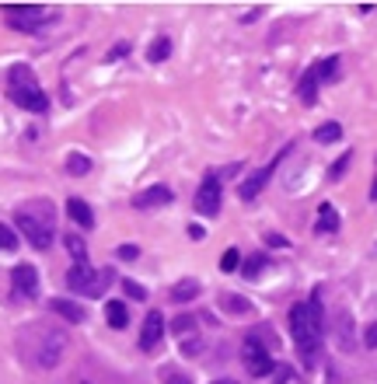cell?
<instances>
[{
  "mask_svg": "<svg viewBox=\"0 0 377 384\" xmlns=\"http://www.w3.org/2000/svg\"><path fill=\"white\" fill-rule=\"evenodd\" d=\"M84 384H88V381H84Z\"/></svg>",
  "mask_w": 377,
  "mask_h": 384,
  "instance_id": "60d3db41",
  "label": "cell"
},
{
  "mask_svg": "<svg viewBox=\"0 0 377 384\" xmlns=\"http://www.w3.org/2000/svg\"><path fill=\"white\" fill-rule=\"evenodd\" d=\"M115 273L112 269H91V266H74L66 273V286L81 297H102L108 286H112Z\"/></svg>",
  "mask_w": 377,
  "mask_h": 384,
  "instance_id": "5b68a950",
  "label": "cell"
},
{
  "mask_svg": "<svg viewBox=\"0 0 377 384\" xmlns=\"http://www.w3.org/2000/svg\"><path fill=\"white\" fill-rule=\"evenodd\" d=\"M272 374H276V378H279V384H283V381H290V367H276V371H272Z\"/></svg>",
  "mask_w": 377,
  "mask_h": 384,
  "instance_id": "74e56055",
  "label": "cell"
},
{
  "mask_svg": "<svg viewBox=\"0 0 377 384\" xmlns=\"http://www.w3.org/2000/svg\"><path fill=\"white\" fill-rule=\"evenodd\" d=\"M349 161H353V151H346L335 165L328 168V178H332V182H335V178H342V175H346V168H349Z\"/></svg>",
  "mask_w": 377,
  "mask_h": 384,
  "instance_id": "f546056e",
  "label": "cell"
},
{
  "mask_svg": "<svg viewBox=\"0 0 377 384\" xmlns=\"http://www.w3.org/2000/svg\"><path fill=\"white\" fill-rule=\"evenodd\" d=\"M14 223L28 238L32 248H50V241L56 234V203L35 196V199H28V203H21L14 210Z\"/></svg>",
  "mask_w": 377,
  "mask_h": 384,
  "instance_id": "3957f363",
  "label": "cell"
},
{
  "mask_svg": "<svg viewBox=\"0 0 377 384\" xmlns=\"http://www.w3.org/2000/svg\"><path fill=\"white\" fill-rule=\"evenodd\" d=\"M266 241H269L272 248H286V245H290V241H286V238H283V234H269V238H266Z\"/></svg>",
  "mask_w": 377,
  "mask_h": 384,
  "instance_id": "8d00e7d4",
  "label": "cell"
},
{
  "mask_svg": "<svg viewBox=\"0 0 377 384\" xmlns=\"http://www.w3.org/2000/svg\"><path fill=\"white\" fill-rule=\"evenodd\" d=\"M339 140H342V126H339V122H322V126L315 129V144H325V147H328V144H339Z\"/></svg>",
  "mask_w": 377,
  "mask_h": 384,
  "instance_id": "7402d4cb",
  "label": "cell"
},
{
  "mask_svg": "<svg viewBox=\"0 0 377 384\" xmlns=\"http://www.w3.org/2000/svg\"><path fill=\"white\" fill-rule=\"evenodd\" d=\"M371 199H377V161H374V182H371Z\"/></svg>",
  "mask_w": 377,
  "mask_h": 384,
  "instance_id": "f35d334b",
  "label": "cell"
},
{
  "mask_svg": "<svg viewBox=\"0 0 377 384\" xmlns=\"http://www.w3.org/2000/svg\"><path fill=\"white\" fill-rule=\"evenodd\" d=\"M168 56H171V39H168V35H158V39L151 42V50H147V59H151V63H164Z\"/></svg>",
  "mask_w": 377,
  "mask_h": 384,
  "instance_id": "603a6c76",
  "label": "cell"
},
{
  "mask_svg": "<svg viewBox=\"0 0 377 384\" xmlns=\"http://www.w3.org/2000/svg\"><path fill=\"white\" fill-rule=\"evenodd\" d=\"M14 248H18V234L7 223H0V252H14Z\"/></svg>",
  "mask_w": 377,
  "mask_h": 384,
  "instance_id": "83f0119b",
  "label": "cell"
},
{
  "mask_svg": "<svg viewBox=\"0 0 377 384\" xmlns=\"http://www.w3.org/2000/svg\"><path fill=\"white\" fill-rule=\"evenodd\" d=\"M168 203H175V189H168V185H147L144 192L133 196V210H158Z\"/></svg>",
  "mask_w": 377,
  "mask_h": 384,
  "instance_id": "8fae6325",
  "label": "cell"
},
{
  "mask_svg": "<svg viewBox=\"0 0 377 384\" xmlns=\"http://www.w3.org/2000/svg\"><path fill=\"white\" fill-rule=\"evenodd\" d=\"M339 66H342V59H339V56H325L322 63H315L311 70H315L318 84H332V81L339 77Z\"/></svg>",
  "mask_w": 377,
  "mask_h": 384,
  "instance_id": "e0dca14e",
  "label": "cell"
},
{
  "mask_svg": "<svg viewBox=\"0 0 377 384\" xmlns=\"http://www.w3.org/2000/svg\"><path fill=\"white\" fill-rule=\"evenodd\" d=\"M0 11L7 14V25L18 28V32H35V28L53 21V11H46L39 4H4Z\"/></svg>",
  "mask_w": 377,
  "mask_h": 384,
  "instance_id": "8992f818",
  "label": "cell"
},
{
  "mask_svg": "<svg viewBox=\"0 0 377 384\" xmlns=\"http://www.w3.org/2000/svg\"><path fill=\"white\" fill-rule=\"evenodd\" d=\"M220 308L231 311V315H245V311H252V304H248L245 297H238V293H224V297H220Z\"/></svg>",
  "mask_w": 377,
  "mask_h": 384,
  "instance_id": "d4e9b609",
  "label": "cell"
},
{
  "mask_svg": "<svg viewBox=\"0 0 377 384\" xmlns=\"http://www.w3.org/2000/svg\"><path fill=\"white\" fill-rule=\"evenodd\" d=\"M50 311L59 315L63 322H70V325H81V322L88 318V315H84V308H81V304H74V301H66V297H53V301H50Z\"/></svg>",
  "mask_w": 377,
  "mask_h": 384,
  "instance_id": "4fadbf2b",
  "label": "cell"
},
{
  "mask_svg": "<svg viewBox=\"0 0 377 384\" xmlns=\"http://www.w3.org/2000/svg\"><path fill=\"white\" fill-rule=\"evenodd\" d=\"M297 95H301V102H304V105H315V102H318V77H315V70H308V74L301 77Z\"/></svg>",
  "mask_w": 377,
  "mask_h": 384,
  "instance_id": "ac0fdd59",
  "label": "cell"
},
{
  "mask_svg": "<svg viewBox=\"0 0 377 384\" xmlns=\"http://www.w3.org/2000/svg\"><path fill=\"white\" fill-rule=\"evenodd\" d=\"M7 98L18 105V109H28V112H46L50 109V98L46 91L39 88L35 74L28 63H14L7 70Z\"/></svg>",
  "mask_w": 377,
  "mask_h": 384,
  "instance_id": "277c9868",
  "label": "cell"
},
{
  "mask_svg": "<svg viewBox=\"0 0 377 384\" xmlns=\"http://www.w3.org/2000/svg\"><path fill=\"white\" fill-rule=\"evenodd\" d=\"M364 346H367V349H377V322L374 325H367V332H364Z\"/></svg>",
  "mask_w": 377,
  "mask_h": 384,
  "instance_id": "d6a6232c",
  "label": "cell"
},
{
  "mask_svg": "<svg viewBox=\"0 0 377 384\" xmlns=\"http://www.w3.org/2000/svg\"><path fill=\"white\" fill-rule=\"evenodd\" d=\"M66 214H70V220H74L77 227H84V231L95 227V214H91V206H88L84 199H77V196L66 199Z\"/></svg>",
  "mask_w": 377,
  "mask_h": 384,
  "instance_id": "5bb4252c",
  "label": "cell"
},
{
  "mask_svg": "<svg viewBox=\"0 0 377 384\" xmlns=\"http://www.w3.org/2000/svg\"><path fill=\"white\" fill-rule=\"evenodd\" d=\"M322 329H325V315H322V301H301L290 308V335L301 349V360L308 367L318 363V349H322Z\"/></svg>",
  "mask_w": 377,
  "mask_h": 384,
  "instance_id": "6da1fadb",
  "label": "cell"
},
{
  "mask_svg": "<svg viewBox=\"0 0 377 384\" xmlns=\"http://www.w3.org/2000/svg\"><path fill=\"white\" fill-rule=\"evenodd\" d=\"M189 238H192V241H203V238H207V231H203L199 223H189Z\"/></svg>",
  "mask_w": 377,
  "mask_h": 384,
  "instance_id": "d590c367",
  "label": "cell"
},
{
  "mask_svg": "<svg viewBox=\"0 0 377 384\" xmlns=\"http://www.w3.org/2000/svg\"><path fill=\"white\" fill-rule=\"evenodd\" d=\"M88 171H91V158H88V154H81V151L66 154V175H74V178H84Z\"/></svg>",
  "mask_w": 377,
  "mask_h": 384,
  "instance_id": "44dd1931",
  "label": "cell"
},
{
  "mask_svg": "<svg viewBox=\"0 0 377 384\" xmlns=\"http://www.w3.org/2000/svg\"><path fill=\"white\" fill-rule=\"evenodd\" d=\"M210 384H238V381H227V378H224V381H210Z\"/></svg>",
  "mask_w": 377,
  "mask_h": 384,
  "instance_id": "ab89813d",
  "label": "cell"
},
{
  "mask_svg": "<svg viewBox=\"0 0 377 384\" xmlns=\"http://www.w3.org/2000/svg\"><path fill=\"white\" fill-rule=\"evenodd\" d=\"M241 360H245V367H248V374H252V378H266V374L276 371V363H272V356L266 353V346H259L255 339H248V342H245Z\"/></svg>",
  "mask_w": 377,
  "mask_h": 384,
  "instance_id": "9c48e42d",
  "label": "cell"
},
{
  "mask_svg": "<svg viewBox=\"0 0 377 384\" xmlns=\"http://www.w3.org/2000/svg\"><path fill=\"white\" fill-rule=\"evenodd\" d=\"M11 290H14V297L32 301V297L39 293V269L28 266V262L14 266V269H11Z\"/></svg>",
  "mask_w": 377,
  "mask_h": 384,
  "instance_id": "30bf717a",
  "label": "cell"
},
{
  "mask_svg": "<svg viewBox=\"0 0 377 384\" xmlns=\"http://www.w3.org/2000/svg\"><path fill=\"white\" fill-rule=\"evenodd\" d=\"M199 279H192V276H185V279H178L175 286H171V301L175 304H189V301H196L199 297Z\"/></svg>",
  "mask_w": 377,
  "mask_h": 384,
  "instance_id": "9a60e30c",
  "label": "cell"
},
{
  "mask_svg": "<svg viewBox=\"0 0 377 384\" xmlns=\"http://www.w3.org/2000/svg\"><path fill=\"white\" fill-rule=\"evenodd\" d=\"M122 290H126V297H133V301H147V286H140L137 279H122Z\"/></svg>",
  "mask_w": 377,
  "mask_h": 384,
  "instance_id": "f1b7e54d",
  "label": "cell"
},
{
  "mask_svg": "<svg viewBox=\"0 0 377 384\" xmlns=\"http://www.w3.org/2000/svg\"><path fill=\"white\" fill-rule=\"evenodd\" d=\"M63 245H66V252H70V259H74L77 266H88V245H84L81 234H66Z\"/></svg>",
  "mask_w": 377,
  "mask_h": 384,
  "instance_id": "ffe728a7",
  "label": "cell"
},
{
  "mask_svg": "<svg viewBox=\"0 0 377 384\" xmlns=\"http://www.w3.org/2000/svg\"><path fill=\"white\" fill-rule=\"evenodd\" d=\"M238 266H241V252H238V248H227V252L220 255V269H224V273H234Z\"/></svg>",
  "mask_w": 377,
  "mask_h": 384,
  "instance_id": "4316f807",
  "label": "cell"
},
{
  "mask_svg": "<svg viewBox=\"0 0 377 384\" xmlns=\"http://www.w3.org/2000/svg\"><path fill=\"white\" fill-rule=\"evenodd\" d=\"M339 346H342L346 353L353 349V318H349V311L339 315Z\"/></svg>",
  "mask_w": 377,
  "mask_h": 384,
  "instance_id": "cb8c5ba5",
  "label": "cell"
},
{
  "mask_svg": "<svg viewBox=\"0 0 377 384\" xmlns=\"http://www.w3.org/2000/svg\"><path fill=\"white\" fill-rule=\"evenodd\" d=\"M126 53H129V42H119L115 50H108V56H105V59H108V63H112V59H122V56H126Z\"/></svg>",
  "mask_w": 377,
  "mask_h": 384,
  "instance_id": "836d02e7",
  "label": "cell"
},
{
  "mask_svg": "<svg viewBox=\"0 0 377 384\" xmlns=\"http://www.w3.org/2000/svg\"><path fill=\"white\" fill-rule=\"evenodd\" d=\"M164 384H189L185 374H175V371H164Z\"/></svg>",
  "mask_w": 377,
  "mask_h": 384,
  "instance_id": "e575fe53",
  "label": "cell"
},
{
  "mask_svg": "<svg viewBox=\"0 0 377 384\" xmlns=\"http://www.w3.org/2000/svg\"><path fill=\"white\" fill-rule=\"evenodd\" d=\"M192 329H196V318H189V315H182V318L171 322V332H175V335H185V332H192Z\"/></svg>",
  "mask_w": 377,
  "mask_h": 384,
  "instance_id": "4dcf8cb0",
  "label": "cell"
},
{
  "mask_svg": "<svg viewBox=\"0 0 377 384\" xmlns=\"http://www.w3.org/2000/svg\"><path fill=\"white\" fill-rule=\"evenodd\" d=\"M161 335H164V315H161V311H147L144 329H140V349H144V353H151V349L161 342Z\"/></svg>",
  "mask_w": 377,
  "mask_h": 384,
  "instance_id": "7c38bea8",
  "label": "cell"
},
{
  "mask_svg": "<svg viewBox=\"0 0 377 384\" xmlns=\"http://www.w3.org/2000/svg\"><path fill=\"white\" fill-rule=\"evenodd\" d=\"M66 342H70V335H66L63 325H42V322H32L18 335V346H21L25 360H32L42 371H50V367H56L63 360Z\"/></svg>",
  "mask_w": 377,
  "mask_h": 384,
  "instance_id": "7a4b0ae2",
  "label": "cell"
},
{
  "mask_svg": "<svg viewBox=\"0 0 377 384\" xmlns=\"http://www.w3.org/2000/svg\"><path fill=\"white\" fill-rule=\"evenodd\" d=\"M266 269H269V259H266V255H252V259L245 262V269H241V273H245V279H259Z\"/></svg>",
  "mask_w": 377,
  "mask_h": 384,
  "instance_id": "484cf974",
  "label": "cell"
},
{
  "mask_svg": "<svg viewBox=\"0 0 377 384\" xmlns=\"http://www.w3.org/2000/svg\"><path fill=\"white\" fill-rule=\"evenodd\" d=\"M115 255H119L122 262H133V259L140 255V248H137V245H119V248H115Z\"/></svg>",
  "mask_w": 377,
  "mask_h": 384,
  "instance_id": "1f68e13d",
  "label": "cell"
},
{
  "mask_svg": "<svg viewBox=\"0 0 377 384\" xmlns=\"http://www.w3.org/2000/svg\"><path fill=\"white\" fill-rule=\"evenodd\" d=\"M286 154H290V147H283V151H279V154H276V158H272V161H269L266 168L252 171V175H248V178H245V182L238 185V196H241L245 203H252V199H255V196H259V192H262V189L269 185V178L276 175V168H279V161H283Z\"/></svg>",
  "mask_w": 377,
  "mask_h": 384,
  "instance_id": "52a82bcc",
  "label": "cell"
},
{
  "mask_svg": "<svg viewBox=\"0 0 377 384\" xmlns=\"http://www.w3.org/2000/svg\"><path fill=\"white\" fill-rule=\"evenodd\" d=\"M339 231V214L332 203H322L318 206V220H315V234H335Z\"/></svg>",
  "mask_w": 377,
  "mask_h": 384,
  "instance_id": "2e32d148",
  "label": "cell"
},
{
  "mask_svg": "<svg viewBox=\"0 0 377 384\" xmlns=\"http://www.w3.org/2000/svg\"><path fill=\"white\" fill-rule=\"evenodd\" d=\"M105 322L112 325V329H126V325H129V311H126L122 301H108L105 304Z\"/></svg>",
  "mask_w": 377,
  "mask_h": 384,
  "instance_id": "d6986e66",
  "label": "cell"
},
{
  "mask_svg": "<svg viewBox=\"0 0 377 384\" xmlns=\"http://www.w3.org/2000/svg\"><path fill=\"white\" fill-rule=\"evenodd\" d=\"M220 199H224L220 178L210 171V175L199 182V189H196V214H203V217H216V214H220Z\"/></svg>",
  "mask_w": 377,
  "mask_h": 384,
  "instance_id": "ba28073f",
  "label": "cell"
}]
</instances>
